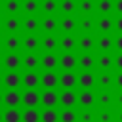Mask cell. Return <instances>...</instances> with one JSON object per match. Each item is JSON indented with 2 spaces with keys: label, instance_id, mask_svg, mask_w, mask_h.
Masks as SVG:
<instances>
[{
  "label": "cell",
  "instance_id": "7402d4cb",
  "mask_svg": "<svg viewBox=\"0 0 122 122\" xmlns=\"http://www.w3.org/2000/svg\"><path fill=\"white\" fill-rule=\"evenodd\" d=\"M95 44H97V48H99L101 51H109V50L114 46V40H112L109 34H103V36H99V38H97V42H95Z\"/></svg>",
  "mask_w": 122,
  "mask_h": 122
},
{
  "label": "cell",
  "instance_id": "f1b7e54d",
  "mask_svg": "<svg viewBox=\"0 0 122 122\" xmlns=\"http://www.w3.org/2000/svg\"><path fill=\"white\" fill-rule=\"evenodd\" d=\"M23 29H25V30H29V32L38 30V19H36L34 15H29L27 19H23Z\"/></svg>",
  "mask_w": 122,
  "mask_h": 122
},
{
  "label": "cell",
  "instance_id": "5b68a950",
  "mask_svg": "<svg viewBox=\"0 0 122 122\" xmlns=\"http://www.w3.org/2000/svg\"><path fill=\"white\" fill-rule=\"evenodd\" d=\"M2 65H4L6 69H10V71H17V69L21 67V57H19L15 51H10V53H6V57L2 59Z\"/></svg>",
  "mask_w": 122,
  "mask_h": 122
},
{
  "label": "cell",
  "instance_id": "f546056e",
  "mask_svg": "<svg viewBox=\"0 0 122 122\" xmlns=\"http://www.w3.org/2000/svg\"><path fill=\"white\" fill-rule=\"evenodd\" d=\"M4 46H6L8 51H15V50L21 46V40H19L15 34H11V36H8V38L4 40Z\"/></svg>",
  "mask_w": 122,
  "mask_h": 122
},
{
  "label": "cell",
  "instance_id": "c3c4849f",
  "mask_svg": "<svg viewBox=\"0 0 122 122\" xmlns=\"http://www.w3.org/2000/svg\"><path fill=\"white\" fill-rule=\"evenodd\" d=\"M116 103H118V105H120V107H122V92H120V93H118V95H116Z\"/></svg>",
  "mask_w": 122,
  "mask_h": 122
},
{
  "label": "cell",
  "instance_id": "816d5d0a",
  "mask_svg": "<svg viewBox=\"0 0 122 122\" xmlns=\"http://www.w3.org/2000/svg\"><path fill=\"white\" fill-rule=\"evenodd\" d=\"M0 67H2V57H0Z\"/></svg>",
  "mask_w": 122,
  "mask_h": 122
},
{
  "label": "cell",
  "instance_id": "74e56055",
  "mask_svg": "<svg viewBox=\"0 0 122 122\" xmlns=\"http://www.w3.org/2000/svg\"><path fill=\"white\" fill-rule=\"evenodd\" d=\"M78 8H80V11L82 13H92L93 11V0H80V4H78Z\"/></svg>",
  "mask_w": 122,
  "mask_h": 122
},
{
  "label": "cell",
  "instance_id": "d6a6232c",
  "mask_svg": "<svg viewBox=\"0 0 122 122\" xmlns=\"http://www.w3.org/2000/svg\"><path fill=\"white\" fill-rule=\"evenodd\" d=\"M59 120L61 122H76L78 120V114L72 109H65L63 112H59Z\"/></svg>",
  "mask_w": 122,
  "mask_h": 122
},
{
  "label": "cell",
  "instance_id": "603a6c76",
  "mask_svg": "<svg viewBox=\"0 0 122 122\" xmlns=\"http://www.w3.org/2000/svg\"><path fill=\"white\" fill-rule=\"evenodd\" d=\"M2 120H4V122H21V112H19L15 107H10V109L2 114Z\"/></svg>",
  "mask_w": 122,
  "mask_h": 122
},
{
  "label": "cell",
  "instance_id": "52a82bcc",
  "mask_svg": "<svg viewBox=\"0 0 122 122\" xmlns=\"http://www.w3.org/2000/svg\"><path fill=\"white\" fill-rule=\"evenodd\" d=\"M59 86L65 88V90H72L76 86V74L72 71H65L61 76H59Z\"/></svg>",
  "mask_w": 122,
  "mask_h": 122
},
{
  "label": "cell",
  "instance_id": "bcb514c9",
  "mask_svg": "<svg viewBox=\"0 0 122 122\" xmlns=\"http://www.w3.org/2000/svg\"><path fill=\"white\" fill-rule=\"evenodd\" d=\"M114 29H116V30H118V32L122 34V15H120V17H118V19L114 21Z\"/></svg>",
  "mask_w": 122,
  "mask_h": 122
},
{
  "label": "cell",
  "instance_id": "7a4b0ae2",
  "mask_svg": "<svg viewBox=\"0 0 122 122\" xmlns=\"http://www.w3.org/2000/svg\"><path fill=\"white\" fill-rule=\"evenodd\" d=\"M21 84H23L27 90H36L38 84H40V76H38V72H34V71H27V72L21 76Z\"/></svg>",
  "mask_w": 122,
  "mask_h": 122
},
{
  "label": "cell",
  "instance_id": "db71d44e",
  "mask_svg": "<svg viewBox=\"0 0 122 122\" xmlns=\"http://www.w3.org/2000/svg\"><path fill=\"white\" fill-rule=\"evenodd\" d=\"M0 103H2V93H0Z\"/></svg>",
  "mask_w": 122,
  "mask_h": 122
},
{
  "label": "cell",
  "instance_id": "681fc988",
  "mask_svg": "<svg viewBox=\"0 0 122 122\" xmlns=\"http://www.w3.org/2000/svg\"><path fill=\"white\" fill-rule=\"evenodd\" d=\"M118 122H122V111L118 112Z\"/></svg>",
  "mask_w": 122,
  "mask_h": 122
},
{
  "label": "cell",
  "instance_id": "ab89813d",
  "mask_svg": "<svg viewBox=\"0 0 122 122\" xmlns=\"http://www.w3.org/2000/svg\"><path fill=\"white\" fill-rule=\"evenodd\" d=\"M99 103H101L103 107H109V105L112 103V95H111L109 92H103V93H99Z\"/></svg>",
  "mask_w": 122,
  "mask_h": 122
},
{
  "label": "cell",
  "instance_id": "8992f818",
  "mask_svg": "<svg viewBox=\"0 0 122 122\" xmlns=\"http://www.w3.org/2000/svg\"><path fill=\"white\" fill-rule=\"evenodd\" d=\"M76 101H78V95H76L72 90H65V92L59 95V103H61L65 109H72V107L76 105Z\"/></svg>",
  "mask_w": 122,
  "mask_h": 122
},
{
  "label": "cell",
  "instance_id": "6da1fadb",
  "mask_svg": "<svg viewBox=\"0 0 122 122\" xmlns=\"http://www.w3.org/2000/svg\"><path fill=\"white\" fill-rule=\"evenodd\" d=\"M2 84L8 88V90H17L21 86V74L17 71H8L6 76H2Z\"/></svg>",
  "mask_w": 122,
  "mask_h": 122
},
{
  "label": "cell",
  "instance_id": "277c9868",
  "mask_svg": "<svg viewBox=\"0 0 122 122\" xmlns=\"http://www.w3.org/2000/svg\"><path fill=\"white\" fill-rule=\"evenodd\" d=\"M21 103L25 107H38L40 103V93L36 90H27L23 95H21Z\"/></svg>",
  "mask_w": 122,
  "mask_h": 122
},
{
  "label": "cell",
  "instance_id": "11a10c76",
  "mask_svg": "<svg viewBox=\"0 0 122 122\" xmlns=\"http://www.w3.org/2000/svg\"><path fill=\"white\" fill-rule=\"evenodd\" d=\"M0 86H2V76H0Z\"/></svg>",
  "mask_w": 122,
  "mask_h": 122
},
{
  "label": "cell",
  "instance_id": "7dc6e473",
  "mask_svg": "<svg viewBox=\"0 0 122 122\" xmlns=\"http://www.w3.org/2000/svg\"><path fill=\"white\" fill-rule=\"evenodd\" d=\"M114 11H116L118 15H122V0H116V2H114Z\"/></svg>",
  "mask_w": 122,
  "mask_h": 122
},
{
  "label": "cell",
  "instance_id": "f35d334b",
  "mask_svg": "<svg viewBox=\"0 0 122 122\" xmlns=\"http://www.w3.org/2000/svg\"><path fill=\"white\" fill-rule=\"evenodd\" d=\"M80 29H82L84 32H90V30L93 29V19H92V17H88V15H86V17H82V19H80Z\"/></svg>",
  "mask_w": 122,
  "mask_h": 122
},
{
  "label": "cell",
  "instance_id": "7bdbcfd3",
  "mask_svg": "<svg viewBox=\"0 0 122 122\" xmlns=\"http://www.w3.org/2000/svg\"><path fill=\"white\" fill-rule=\"evenodd\" d=\"M112 65H114L118 71H122V51H120V53L114 57V63H112Z\"/></svg>",
  "mask_w": 122,
  "mask_h": 122
},
{
  "label": "cell",
  "instance_id": "cb8c5ba5",
  "mask_svg": "<svg viewBox=\"0 0 122 122\" xmlns=\"http://www.w3.org/2000/svg\"><path fill=\"white\" fill-rule=\"evenodd\" d=\"M59 46H61V50H65V51H72V50L76 48V38L71 36V34H67V36H63V38L59 40Z\"/></svg>",
  "mask_w": 122,
  "mask_h": 122
},
{
  "label": "cell",
  "instance_id": "d4e9b609",
  "mask_svg": "<svg viewBox=\"0 0 122 122\" xmlns=\"http://www.w3.org/2000/svg\"><path fill=\"white\" fill-rule=\"evenodd\" d=\"M78 46H80V50L82 51H92V48L95 46V40L86 32L84 36H80V40H78Z\"/></svg>",
  "mask_w": 122,
  "mask_h": 122
},
{
  "label": "cell",
  "instance_id": "836d02e7",
  "mask_svg": "<svg viewBox=\"0 0 122 122\" xmlns=\"http://www.w3.org/2000/svg\"><path fill=\"white\" fill-rule=\"evenodd\" d=\"M4 27H6L10 32H15V30L21 27V23H19V19H17V17H13V15H11V17H8V19H6Z\"/></svg>",
  "mask_w": 122,
  "mask_h": 122
},
{
  "label": "cell",
  "instance_id": "d590c367",
  "mask_svg": "<svg viewBox=\"0 0 122 122\" xmlns=\"http://www.w3.org/2000/svg\"><path fill=\"white\" fill-rule=\"evenodd\" d=\"M4 8H6V11L8 13H17L19 11V8H21V2L19 0H6V4H4Z\"/></svg>",
  "mask_w": 122,
  "mask_h": 122
},
{
  "label": "cell",
  "instance_id": "3957f363",
  "mask_svg": "<svg viewBox=\"0 0 122 122\" xmlns=\"http://www.w3.org/2000/svg\"><path fill=\"white\" fill-rule=\"evenodd\" d=\"M40 84H42L46 90H53L55 86H59V76H57L53 71H46V72L40 76Z\"/></svg>",
  "mask_w": 122,
  "mask_h": 122
},
{
  "label": "cell",
  "instance_id": "83f0119b",
  "mask_svg": "<svg viewBox=\"0 0 122 122\" xmlns=\"http://www.w3.org/2000/svg\"><path fill=\"white\" fill-rule=\"evenodd\" d=\"M57 46H59V42H57V38H55V36H51V34L44 36V40H42V48H44L46 51H53Z\"/></svg>",
  "mask_w": 122,
  "mask_h": 122
},
{
  "label": "cell",
  "instance_id": "ba28073f",
  "mask_svg": "<svg viewBox=\"0 0 122 122\" xmlns=\"http://www.w3.org/2000/svg\"><path fill=\"white\" fill-rule=\"evenodd\" d=\"M38 63H40V59H38V55H36L34 51H29V53H25V55L21 57V65H23L27 71H34V69L38 67Z\"/></svg>",
  "mask_w": 122,
  "mask_h": 122
},
{
  "label": "cell",
  "instance_id": "4316f807",
  "mask_svg": "<svg viewBox=\"0 0 122 122\" xmlns=\"http://www.w3.org/2000/svg\"><path fill=\"white\" fill-rule=\"evenodd\" d=\"M42 29H44L46 32H53V30L57 29V19H55L53 15L44 17V19H42Z\"/></svg>",
  "mask_w": 122,
  "mask_h": 122
},
{
  "label": "cell",
  "instance_id": "ac0fdd59",
  "mask_svg": "<svg viewBox=\"0 0 122 122\" xmlns=\"http://www.w3.org/2000/svg\"><path fill=\"white\" fill-rule=\"evenodd\" d=\"M40 120L42 122H59V112L53 107H46V111L40 112Z\"/></svg>",
  "mask_w": 122,
  "mask_h": 122
},
{
  "label": "cell",
  "instance_id": "d6986e66",
  "mask_svg": "<svg viewBox=\"0 0 122 122\" xmlns=\"http://www.w3.org/2000/svg\"><path fill=\"white\" fill-rule=\"evenodd\" d=\"M97 29H99L101 32H107V34H109V32L114 29V21H112L109 15H103V17L97 21Z\"/></svg>",
  "mask_w": 122,
  "mask_h": 122
},
{
  "label": "cell",
  "instance_id": "9a60e30c",
  "mask_svg": "<svg viewBox=\"0 0 122 122\" xmlns=\"http://www.w3.org/2000/svg\"><path fill=\"white\" fill-rule=\"evenodd\" d=\"M95 63H97V67H99L101 71H109V69L112 67L114 59L111 57V53H109V51H101V53H99V57L95 59Z\"/></svg>",
  "mask_w": 122,
  "mask_h": 122
},
{
  "label": "cell",
  "instance_id": "e575fe53",
  "mask_svg": "<svg viewBox=\"0 0 122 122\" xmlns=\"http://www.w3.org/2000/svg\"><path fill=\"white\" fill-rule=\"evenodd\" d=\"M97 82H99V86H101V88H109V86H111V84L114 82V78H112V76H111L109 72H105V71H103V72L99 74Z\"/></svg>",
  "mask_w": 122,
  "mask_h": 122
},
{
  "label": "cell",
  "instance_id": "484cf974",
  "mask_svg": "<svg viewBox=\"0 0 122 122\" xmlns=\"http://www.w3.org/2000/svg\"><path fill=\"white\" fill-rule=\"evenodd\" d=\"M57 6L65 15H72L76 11V0H61V4H57Z\"/></svg>",
  "mask_w": 122,
  "mask_h": 122
},
{
  "label": "cell",
  "instance_id": "f6af8a7d",
  "mask_svg": "<svg viewBox=\"0 0 122 122\" xmlns=\"http://www.w3.org/2000/svg\"><path fill=\"white\" fill-rule=\"evenodd\" d=\"M114 84H116V86H118V88L122 90V71H120V72H118V74L114 76Z\"/></svg>",
  "mask_w": 122,
  "mask_h": 122
},
{
  "label": "cell",
  "instance_id": "f5cc1de1",
  "mask_svg": "<svg viewBox=\"0 0 122 122\" xmlns=\"http://www.w3.org/2000/svg\"><path fill=\"white\" fill-rule=\"evenodd\" d=\"M0 122H2V112H0Z\"/></svg>",
  "mask_w": 122,
  "mask_h": 122
},
{
  "label": "cell",
  "instance_id": "30bf717a",
  "mask_svg": "<svg viewBox=\"0 0 122 122\" xmlns=\"http://www.w3.org/2000/svg\"><path fill=\"white\" fill-rule=\"evenodd\" d=\"M2 103H6L8 107H17L21 103V93L17 90H8L4 95H2Z\"/></svg>",
  "mask_w": 122,
  "mask_h": 122
},
{
  "label": "cell",
  "instance_id": "4fadbf2b",
  "mask_svg": "<svg viewBox=\"0 0 122 122\" xmlns=\"http://www.w3.org/2000/svg\"><path fill=\"white\" fill-rule=\"evenodd\" d=\"M76 84H78V86H82L84 90H90V88L95 84V76H93L90 71H84L80 76H76Z\"/></svg>",
  "mask_w": 122,
  "mask_h": 122
},
{
  "label": "cell",
  "instance_id": "2e32d148",
  "mask_svg": "<svg viewBox=\"0 0 122 122\" xmlns=\"http://www.w3.org/2000/svg\"><path fill=\"white\" fill-rule=\"evenodd\" d=\"M59 27H61V30H65V32H72V30L78 27V23H76V19H74L72 15H65V17L61 19V23H59Z\"/></svg>",
  "mask_w": 122,
  "mask_h": 122
},
{
  "label": "cell",
  "instance_id": "f907efd6",
  "mask_svg": "<svg viewBox=\"0 0 122 122\" xmlns=\"http://www.w3.org/2000/svg\"><path fill=\"white\" fill-rule=\"evenodd\" d=\"M2 46H4V40H2V38H0V48H2Z\"/></svg>",
  "mask_w": 122,
  "mask_h": 122
},
{
  "label": "cell",
  "instance_id": "5bb4252c",
  "mask_svg": "<svg viewBox=\"0 0 122 122\" xmlns=\"http://www.w3.org/2000/svg\"><path fill=\"white\" fill-rule=\"evenodd\" d=\"M76 65H80L82 71H90L93 65H95V57L90 53V51H84L80 55V59H76Z\"/></svg>",
  "mask_w": 122,
  "mask_h": 122
},
{
  "label": "cell",
  "instance_id": "e0dca14e",
  "mask_svg": "<svg viewBox=\"0 0 122 122\" xmlns=\"http://www.w3.org/2000/svg\"><path fill=\"white\" fill-rule=\"evenodd\" d=\"M21 120L23 122H38L40 120V112L36 111V107H27V111L21 112Z\"/></svg>",
  "mask_w": 122,
  "mask_h": 122
},
{
  "label": "cell",
  "instance_id": "6f0895ef",
  "mask_svg": "<svg viewBox=\"0 0 122 122\" xmlns=\"http://www.w3.org/2000/svg\"><path fill=\"white\" fill-rule=\"evenodd\" d=\"M0 29H2V21H0Z\"/></svg>",
  "mask_w": 122,
  "mask_h": 122
},
{
  "label": "cell",
  "instance_id": "60d3db41",
  "mask_svg": "<svg viewBox=\"0 0 122 122\" xmlns=\"http://www.w3.org/2000/svg\"><path fill=\"white\" fill-rule=\"evenodd\" d=\"M97 120H99V122H112V114H111L109 111H103V112H99Z\"/></svg>",
  "mask_w": 122,
  "mask_h": 122
},
{
  "label": "cell",
  "instance_id": "7c38bea8",
  "mask_svg": "<svg viewBox=\"0 0 122 122\" xmlns=\"http://www.w3.org/2000/svg\"><path fill=\"white\" fill-rule=\"evenodd\" d=\"M40 63H42V67H44L46 71H53V69L59 65V59H57V55H55L53 51H46L44 57L40 59Z\"/></svg>",
  "mask_w": 122,
  "mask_h": 122
},
{
  "label": "cell",
  "instance_id": "ffe728a7",
  "mask_svg": "<svg viewBox=\"0 0 122 122\" xmlns=\"http://www.w3.org/2000/svg\"><path fill=\"white\" fill-rule=\"evenodd\" d=\"M78 103H80L82 107H92V105L95 103V95H93V92L84 90V92L78 95Z\"/></svg>",
  "mask_w": 122,
  "mask_h": 122
},
{
  "label": "cell",
  "instance_id": "b9f144b4",
  "mask_svg": "<svg viewBox=\"0 0 122 122\" xmlns=\"http://www.w3.org/2000/svg\"><path fill=\"white\" fill-rule=\"evenodd\" d=\"M80 120H82V122H93V112L84 111V112L80 114Z\"/></svg>",
  "mask_w": 122,
  "mask_h": 122
},
{
  "label": "cell",
  "instance_id": "4dcf8cb0",
  "mask_svg": "<svg viewBox=\"0 0 122 122\" xmlns=\"http://www.w3.org/2000/svg\"><path fill=\"white\" fill-rule=\"evenodd\" d=\"M38 0H25L23 4H21V8H23V11H27L29 15H34L36 11H38Z\"/></svg>",
  "mask_w": 122,
  "mask_h": 122
},
{
  "label": "cell",
  "instance_id": "8fae6325",
  "mask_svg": "<svg viewBox=\"0 0 122 122\" xmlns=\"http://www.w3.org/2000/svg\"><path fill=\"white\" fill-rule=\"evenodd\" d=\"M40 103L44 107H55L59 103V95L55 93V90H46L42 95H40Z\"/></svg>",
  "mask_w": 122,
  "mask_h": 122
},
{
  "label": "cell",
  "instance_id": "1f68e13d",
  "mask_svg": "<svg viewBox=\"0 0 122 122\" xmlns=\"http://www.w3.org/2000/svg\"><path fill=\"white\" fill-rule=\"evenodd\" d=\"M97 10H99L103 15H109V13L114 10V2H112V0H99V2H97Z\"/></svg>",
  "mask_w": 122,
  "mask_h": 122
},
{
  "label": "cell",
  "instance_id": "ee69618b",
  "mask_svg": "<svg viewBox=\"0 0 122 122\" xmlns=\"http://www.w3.org/2000/svg\"><path fill=\"white\" fill-rule=\"evenodd\" d=\"M114 48H116L118 51H122V34H118V36L114 38Z\"/></svg>",
  "mask_w": 122,
  "mask_h": 122
},
{
  "label": "cell",
  "instance_id": "9f6ffc18",
  "mask_svg": "<svg viewBox=\"0 0 122 122\" xmlns=\"http://www.w3.org/2000/svg\"><path fill=\"white\" fill-rule=\"evenodd\" d=\"M0 10H2V2H0Z\"/></svg>",
  "mask_w": 122,
  "mask_h": 122
},
{
  "label": "cell",
  "instance_id": "9c48e42d",
  "mask_svg": "<svg viewBox=\"0 0 122 122\" xmlns=\"http://www.w3.org/2000/svg\"><path fill=\"white\" fill-rule=\"evenodd\" d=\"M59 67L65 69V71H72L76 67V57L72 51H65L61 57H59Z\"/></svg>",
  "mask_w": 122,
  "mask_h": 122
},
{
  "label": "cell",
  "instance_id": "44dd1931",
  "mask_svg": "<svg viewBox=\"0 0 122 122\" xmlns=\"http://www.w3.org/2000/svg\"><path fill=\"white\" fill-rule=\"evenodd\" d=\"M38 44H40V42H38V38H36L34 34H29V36H25V38L21 40V46H23L27 51H34V50L38 48Z\"/></svg>",
  "mask_w": 122,
  "mask_h": 122
},
{
  "label": "cell",
  "instance_id": "8d00e7d4",
  "mask_svg": "<svg viewBox=\"0 0 122 122\" xmlns=\"http://www.w3.org/2000/svg\"><path fill=\"white\" fill-rule=\"evenodd\" d=\"M42 10H44L48 15H51V13H55V10H57V2H55V0H44V2H42Z\"/></svg>",
  "mask_w": 122,
  "mask_h": 122
}]
</instances>
